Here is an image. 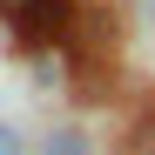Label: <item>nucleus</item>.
<instances>
[{
    "mask_svg": "<svg viewBox=\"0 0 155 155\" xmlns=\"http://www.w3.org/2000/svg\"><path fill=\"white\" fill-rule=\"evenodd\" d=\"M41 155H94V142L81 135V128H54V135H47V148Z\"/></svg>",
    "mask_w": 155,
    "mask_h": 155,
    "instance_id": "f257e3e1",
    "label": "nucleus"
},
{
    "mask_svg": "<svg viewBox=\"0 0 155 155\" xmlns=\"http://www.w3.org/2000/svg\"><path fill=\"white\" fill-rule=\"evenodd\" d=\"M41 7H47V0H0V20H14V27H20V20L41 14Z\"/></svg>",
    "mask_w": 155,
    "mask_h": 155,
    "instance_id": "f03ea898",
    "label": "nucleus"
},
{
    "mask_svg": "<svg viewBox=\"0 0 155 155\" xmlns=\"http://www.w3.org/2000/svg\"><path fill=\"white\" fill-rule=\"evenodd\" d=\"M0 155H20V135H14L7 121H0Z\"/></svg>",
    "mask_w": 155,
    "mask_h": 155,
    "instance_id": "7ed1b4c3",
    "label": "nucleus"
},
{
    "mask_svg": "<svg viewBox=\"0 0 155 155\" xmlns=\"http://www.w3.org/2000/svg\"><path fill=\"white\" fill-rule=\"evenodd\" d=\"M81 7H94V0H81Z\"/></svg>",
    "mask_w": 155,
    "mask_h": 155,
    "instance_id": "20e7f679",
    "label": "nucleus"
},
{
    "mask_svg": "<svg viewBox=\"0 0 155 155\" xmlns=\"http://www.w3.org/2000/svg\"><path fill=\"white\" fill-rule=\"evenodd\" d=\"M148 7H155V0H148Z\"/></svg>",
    "mask_w": 155,
    "mask_h": 155,
    "instance_id": "39448f33",
    "label": "nucleus"
}]
</instances>
